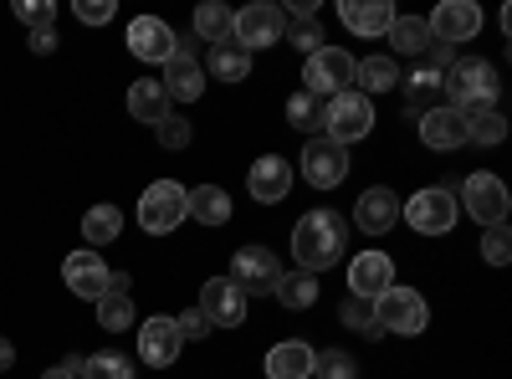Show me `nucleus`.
<instances>
[{"instance_id": "3", "label": "nucleus", "mask_w": 512, "mask_h": 379, "mask_svg": "<svg viewBox=\"0 0 512 379\" xmlns=\"http://www.w3.org/2000/svg\"><path fill=\"white\" fill-rule=\"evenodd\" d=\"M369 129H374V103L359 88H349V93H338V98L323 103V139L349 149V144L369 139Z\"/></svg>"}, {"instance_id": "26", "label": "nucleus", "mask_w": 512, "mask_h": 379, "mask_svg": "<svg viewBox=\"0 0 512 379\" xmlns=\"http://www.w3.org/2000/svg\"><path fill=\"white\" fill-rule=\"evenodd\" d=\"M272 298H277L282 308H292V313H303V308L318 303V277H313V272H282L277 287H272Z\"/></svg>"}, {"instance_id": "43", "label": "nucleus", "mask_w": 512, "mask_h": 379, "mask_svg": "<svg viewBox=\"0 0 512 379\" xmlns=\"http://www.w3.org/2000/svg\"><path fill=\"white\" fill-rule=\"evenodd\" d=\"M77 21H88V26H108L118 16V0H77Z\"/></svg>"}, {"instance_id": "6", "label": "nucleus", "mask_w": 512, "mask_h": 379, "mask_svg": "<svg viewBox=\"0 0 512 379\" xmlns=\"http://www.w3.org/2000/svg\"><path fill=\"white\" fill-rule=\"evenodd\" d=\"M425 318H431V308H425V298L415 287H390L374 298V323L379 333H400V339H415V333L425 328Z\"/></svg>"}, {"instance_id": "20", "label": "nucleus", "mask_w": 512, "mask_h": 379, "mask_svg": "<svg viewBox=\"0 0 512 379\" xmlns=\"http://www.w3.org/2000/svg\"><path fill=\"white\" fill-rule=\"evenodd\" d=\"M246 190H251V200H262V205L287 200V190H292V164H287L282 154H262V159L251 164V175H246Z\"/></svg>"}, {"instance_id": "25", "label": "nucleus", "mask_w": 512, "mask_h": 379, "mask_svg": "<svg viewBox=\"0 0 512 379\" xmlns=\"http://www.w3.org/2000/svg\"><path fill=\"white\" fill-rule=\"evenodd\" d=\"M128 113H134L139 123H149V129H159V123L169 118V93L159 88L154 77H144V82L128 88Z\"/></svg>"}, {"instance_id": "37", "label": "nucleus", "mask_w": 512, "mask_h": 379, "mask_svg": "<svg viewBox=\"0 0 512 379\" xmlns=\"http://www.w3.org/2000/svg\"><path fill=\"white\" fill-rule=\"evenodd\" d=\"M287 41L303 57H313V52H323V26H318V16H297V21H287Z\"/></svg>"}, {"instance_id": "15", "label": "nucleus", "mask_w": 512, "mask_h": 379, "mask_svg": "<svg viewBox=\"0 0 512 379\" xmlns=\"http://www.w3.org/2000/svg\"><path fill=\"white\" fill-rule=\"evenodd\" d=\"M390 287H395V262L384 257V251H359L349 262V298L374 303L379 292H390Z\"/></svg>"}, {"instance_id": "42", "label": "nucleus", "mask_w": 512, "mask_h": 379, "mask_svg": "<svg viewBox=\"0 0 512 379\" xmlns=\"http://www.w3.org/2000/svg\"><path fill=\"white\" fill-rule=\"evenodd\" d=\"M154 139H159L164 149H185V144H190V123H185L180 113H169L159 129H154Z\"/></svg>"}, {"instance_id": "5", "label": "nucleus", "mask_w": 512, "mask_h": 379, "mask_svg": "<svg viewBox=\"0 0 512 379\" xmlns=\"http://www.w3.org/2000/svg\"><path fill=\"white\" fill-rule=\"evenodd\" d=\"M354 57L344 52V47H323V52H313L308 62H303V93H313V98H338V93H349L354 88Z\"/></svg>"}, {"instance_id": "46", "label": "nucleus", "mask_w": 512, "mask_h": 379, "mask_svg": "<svg viewBox=\"0 0 512 379\" xmlns=\"http://www.w3.org/2000/svg\"><path fill=\"white\" fill-rule=\"evenodd\" d=\"M31 47H36L41 57H52V52H57V31H31Z\"/></svg>"}, {"instance_id": "47", "label": "nucleus", "mask_w": 512, "mask_h": 379, "mask_svg": "<svg viewBox=\"0 0 512 379\" xmlns=\"http://www.w3.org/2000/svg\"><path fill=\"white\" fill-rule=\"evenodd\" d=\"M16 364V349H11V339H0V374H6Z\"/></svg>"}, {"instance_id": "32", "label": "nucleus", "mask_w": 512, "mask_h": 379, "mask_svg": "<svg viewBox=\"0 0 512 379\" xmlns=\"http://www.w3.org/2000/svg\"><path fill=\"white\" fill-rule=\"evenodd\" d=\"M118 231H123L118 205H93L88 216H82V241H88V246H113Z\"/></svg>"}, {"instance_id": "17", "label": "nucleus", "mask_w": 512, "mask_h": 379, "mask_svg": "<svg viewBox=\"0 0 512 379\" xmlns=\"http://www.w3.org/2000/svg\"><path fill=\"white\" fill-rule=\"evenodd\" d=\"M200 313H205L210 323H221V328H241V318H246V292H241L231 277H210V282L200 287Z\"/></svg>"}, {"instance_id": "44", "label": "nucleus", "mask_w": 512, "mask_h": 379, "mask_svg": "<svg viewBox=\"0 0 512 379\" xmlns=\"http://www.w3.org/2000/svg\"><path fill=\"white\" fill-rule=\"evenodd\" d=\"M175 328H180V339H205V333H210V318H205L200 308H185V313L175 318Z\"/></svg>"}, {"instance_id": "18", "label": "nucleus", "mask_w": 512, "mask_h": 379, "mask_svg": "<svg viewBox=\"0 0 512 379\" xmlns=\"http://www.w3.org/2000/svg\"><path fill=\"white\" fill-rule=\"evenodd\" d=\"M354 226H359L364 236H384V231H395V226H400V195H395V190H384V185L364 190V195H359V205H354Z\"/></svg>"}, {"instance_id": "4", "label": "nucleus", "mask_w": 512, "mask_h": 379, "mask_svg": "<svg viewBox=\"0 0 512 379\" xmlns=\"http://www.w3.org/2000/svg\"><path fill=\"white\" fill-rule=\"evenodd\" d=\"M185 216H190V190L175 185V180H154V185L139 195V226H144L149 236H169Z\"/></svg>"}, {"instance_id": "21", "label": "nucleus", "mask_w": 512, "mask_h": 379, "mask_svg": "<svg viewBox=\"0 0 512 379\" xmlns=\"http://www.w3.org/2000/svg\"><path fill=\"white\" fill-rule=\"evenodd\" d=\"M420 139H425V149H441V154H451V149H461L466 144V113H456V108H431V113H420Z\"/></svg>"}, {"instance_id": "29", "label": "nucleus", "mask_w": 512, "mask_h": 379, "mask_svg": "<svg viewBox=\"0 0 512 379\" xmlns=\"http://www.w3.org/2000/svg\"><path fill=\"white\" fill-rule=\"evenodd\" d=\"M354 82L364 88V98L369 93H390V88H400V62L395 57H364L354 67Z\"/></svg>"}, {"instance_id": "36", "label": "nucleus", "mask_w": 512, "mask_h": 379, "mask_svg": "<svg viewBox=\"0 0 512 379\" xmlns=\"http://www.w3.org/2000/svg\"><path fill=\"white\" fill-rule=\"evenodd\" d=\"M313 374H318V379H359V359L344 354V349H323V354L313 359Z\"/></svg>"}, {"instance_id": "33", "label": "nucleus", "mask_w": 512, "mask_h": 379, "mask_svg": "<svg viewBox=\"0 0 512 379\" xmlns=\"http://www.w3.org/2000/svg\"><path fill=\"white\" fill-rule=\"evenodd\" d=\"M231 31H236V11L216 6V0L195 11V36H200V41H210V47H221V41H231Z\"/></svg>"}, {"instance_id": "30", "label": "nucleus", "mask_w": 512, "mask_h": 379, "mask_svg": "<svg viewBox=\"0 0 512 379\" xmlns=\"http://www.w3.org/2000/svg\"><path fill=\"white\" fill-rule=\"evenodd\" d=\"M287 123H292L297 134H308V139H323V98H313V93L297 88V93L287 98Z\"/></svg>"}, {"instance_id": "38", "label": "nucleus", "mask_w": 512, "mask_h": 379, "mask_svg": "<svg viewBox=\"0 0 512 379\" xmlns=\"http://www.w3.org/2000/svg\"><path fill=\"white\" fill-rule=\"evenodd\" d=\"M82 379H134V364L123 354H93L82 359Z\"/></svg>"}, {"instance_id": "28", "label": "nucleus", "mask_w": 512, "mask_h": 379, "mask_svg": "<svg viewBox=\"0 0 512 379\" xmlns=\"http://www.w3.org/2000/svg\"><path fill=\"white\" fill-rule=\"evenodd\" d=\"M390 41H395V52H400V57L420 62V57H425V47H431V26H425V16H395Z\"/></svg>"}, {"instance_id": "39", "label": "nucleus", "mask_w": 512, "mask_h": 379, "mask_svg": "<svg viewBox=\"0 0 512 379\" xmlns=\"http://www.w3.org/2000/svg\"><path fill=\"white\" fill-rule=\"evenodd\" d=\"M338 318H344V328L364 333V339H379V323H374V303H364V298H344V308H338Z\"/></svg>"}, {"instance_id": "23", "label": "nucleus", "mask_w": 512, "mask_h": 379, "mask_svg": "<svg viewBox=\"0 0 512 379\" xmlns=\"http://www.w3.org/2000/svg\"><path fill=\"white\" fill-rule=\"evenodd\" d=\"M313 349L303 339H287L267 354V379H313Z\"/></svg>"}, {"instance_id": "12", "label": "nucleus", "mask_w": 512, "mask_h": 379, "mask_svg": "<svg viewBox=\"0 0 512 379\" xmlns=\"http://www.w3.org/2000/svg\"><path fill=\"white\" fill-rule=\"evenodd\" d=\"M159 88L169 93V103H195V98L205 93V67L195 62V36H190V41H180L175 57L164 62Z\"/></svg>"}, {"instance_id": "7", "label": "nucleus", "mask_w": 512, "mask_h": 379, "mask_svg": "<svg viewBox=\"0 0 512 379\" xmlns=\"http://www.w3.org/2000/svg\"><path fill=\"white\" fill-rule=\"evenodd\" d=\"M456 216H461V205H456V195H451L446 185H425V190H415V195L405 200V221H410L420 236H446V231L456 226Z\"/></svg>"}, {"instance_id": "34", "label": "nucleus", "mask_w": 512, "mask_h": 379, "mask_svg": "<svg viewBox=\"0 0 512 379\" xmlns=\"http://www.w3.org/2000/svg\"><path fill=\"white\" fill-rule=\"evenodd\" d=\"M98 328H108V333L134 328V303H128V292H103L98 298Z\"/></svg>"}, {"instance_id": "35", "label": "nucleus", "mask_w": 512, "mask_h": 379, "mask_svg": "<svg viewBox=\"0 0 512 379\" xmlns=\"http://www.w3.org/2000/svg\"><path fill=\"white\" fill-rule=\"evenodd\" d=\"M502 139H507V118L497 108L466 118V144H502Z\"/></svg>"}, {"instance_id": "19", "label": "nucleus", "mask_w": 512, "mask_h": 379, "mask_svg": "<svg viewBox=\"0 0 512 379\" xmlns=\"http://www.w3.org/2000/svg\"><path fill=\"white\" fill-rule=\"evenodd\" d=\"M180 328H175V318H149L144 328H139V359L144 364H154V369H169V364H175L180 359Z\"/></svg>"}, {"instance_id": "41", "label": "nucleus", "mask_w": 512, "mask_h": 379, "mask_svg": "<svg viewBox=\"0 0 512 379\" xmlns=\"http://www.w3.org/2000/svg\"><path fill=\"white\" fill-rule=\"evenodd\" d=\"M482 262H492V267H507V262H512V236H507V226H487V236H482Z\"/></svg>"}, {"instance_id": "10", "label": "nucleus", "mask_w": 512, "mask_h": 379, "mask_svg": "<svg viewBox=\"0 0 512 379\" xmlns=\"http://www.w3.org/2000/svg\"><path fill=\"white\" fill-rule=\"evenodd\" d=\"M282 36H287V11H282V6H267V0H256V6H241V11H236V31H231V41H241L246 52L272 47V41H282Z\"/></svg>"}, {"instance_id": "13", "label": "nucleus", "mask_w": 512, "mask_h": 379, "mask_svg": "<svg viewBox=\"0 0 512 379\" xmlns=\"http://www.w3.org/2000/svg\"><path fill=\"white\" fill-rule=\"evenodd\" d=\"M425 26H431V41L456 47V41H472L482 31V6H472V0H441V6L425 16Z\"/></svg>"}, {"instance_id": "9", "label": "nucleus", "mask_w": 512, "mask_h": 379, "mask_svg": "<svg viewBox=\"0 0 512 379\" xmlns=\"http://www.w3.org/2000/svg\"><path fill=\"white\" fill-rule=\"evenodd\" d=\"M246 298H267V292L277 287V277H282V262L272 257L267 246H241L236 257H231V272H226Z\"/></svg>"}, {"instance_id": "11", "label": "nucleus", "mask_w": 512, "mask_h": 379, "mask_svg": "<svg viewBox=\"0 0 512 379\" xmlns=\"http://www.w3.org/2000/svg\"><path fill=\"white\" fill-rule=\"evenodd\" d=\"M303 180L313 190H333L349 180V149L333 144V139H308L303 144Z\"/></svg>"}, {"instance_id": "2", "label": "nucleus", "mask_w": 512, "mask_h": 379, "mask_svg": "<svg viewBox=\"0 0 512 379\" xmlns=\"http://www.w3.org/2000/svg\"><path fill=\"white\" fill-rule=\"evenodd\" d=\"M441 93H446V108H456L466 118H472V113H492L497 108V93H502V77L482 57H456L441 72Z\"/></svg>"}, {"instance_id": "27", "label": "nucleus", "mask_w": 512, "mask_h": 379, "mask_svg": "<svg viewBox=\"0 0 512 379\" xmlns=\"http://www.w3.org/2000/svg\"><path fill=\"white\" fill-rule=\"evenodd\" d=\"M190 216L200 226H226L231 221V195L221 185H195L190 190Z\"/></svg>"}, {"instance_id": "24", "label": "nucleus", "mask_w": 512, "mask_h": 379, "mask_svg": "<svg viewBox=\"0 0 512 379\" xmlns=\"http://www.w3.org/2000/svg\"><path fill=\"white\" fill-rule=\"evenodd\" d=\"M400 82H405V103H410V113H415V118L446 103V93H441V72H436V67L415 62V72H410V77H400Z\"/></svg>"}, {"instance_id": "22", "label": "nucleus", "mask_w": 512, "mask_h": 379, "mask_svg": "<svg viewBox=\"0 0 512 379\" xmlns=\"http://www.w3.org/2000/svg\"><path fill=\"white\" fill-rule=\"evenodd\" d=\"M338 16H344V26L354 36H390V26H395V6H390V0H344Z\"/></svg>"}, {"instance_id": "16", "label": "nucleus", "mask_w": 512, "mask_h": 379, "mask_svg": "<svg viewBox=\"0 0 512 379\" xmlns=\"http://www.w3.org/2000/svg\"><path fill=\"white\" fill-rule=\"evenodd\" d=\"M108 267H103V257L88 246V251H72V257L62 262V282L72 287V298H88V303H98L103 292H108Z\"/></svg>"}, {"instance_id": "45", "label": "nucleus", "mask_w": 512, "mask_h": 379, "mask_svg": "<svg viewBox=\"0 0 512 379\" xmlns=\"http://www.w3.org/2000/svg\"><path fill=\"white\" fill-rule=\"evenodd\" d=\"M41 379H82V359H62L57 369H47Z\"/></svg>"}, {"instance_id": "14", "label": "nucleus", "mask_w": 512, "mask_h": 379, "mask_svg": "<svg viewBox=\"0 0 512 379\" xmlns=\"http://www.w3.org/2000/svg\"><path fill=\"white\" fill-rule=\"evenodd\" d=\"M175 47H180V36L169 31V21H159V16H134L128 21V52H134L139 62H169L175 57Z\"/></svg>"}, {"instance_id": "31", "label": "nucleus", "mask_w": 512, "mask_h": 379, "mask_svg": "<svg viewBox=\"0 0 512 379\" xmlns=\"http://www.w3.org/2000/svg\"><path fill=\"white\" fill-rule=\"evenodd\" d=\"M210 72L221 82H246L251 77V52L241 41H221V47H210Z\"/></svg>"}, {"instance_id": "1", "label": "nucleus", "mask_w": 512, "mask_h": 379, "mask_svg": "<svg viewBox=\"0 0 512 379\" xmlns=\"http://www.w3.org/2000/svg\"><path fill=\"white\" fill-rule=\"evenodd\" d=\"M344 246H349V221L338 210H308L303 221L292 226V251H297V267L323 277L328 267L344 262Z\"/></svg>"}, {"instance_id": "40", "label": "nucleus", "mask_w": 512, "mask_h": 379, "mask_svg": "<svg viewBox=\"0 0 512 379\" xmlns=\"http://www.w3.org/2000/svg\"><path fill=\"white\" fill-rule=\"evenodd\" d=\"M16 21H26L31 31H52L57 6H52V0H16Z\"/></svg>"}, {"instance_id": "8", "label": "nucleus", "mask_w": 512, "mask_h": 379, "mask_svg": "<svg viewBox=\"0 0 512 379\" xmlns=\"http://www.w3.org/2000/svg\"><path fill=\"white\" fill-rule=\"evenodd\" d=\"M466 216H472L477 226H507V185L497 180V175H487V170H477V175H466L461 180V200H456Z\"/></svg>"}]
</instances>
